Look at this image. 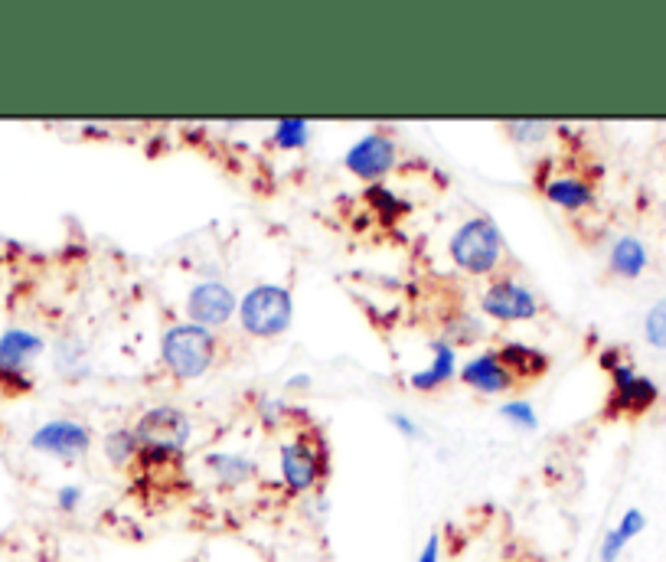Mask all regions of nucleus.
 I'll use <instances>...</instances> for the list:
<instances>
[{
  "mask_svg": "<svg viewBox=\"0 0 666 562\" xmlns=\"http://www.w3.org/2000/svg\"><path fill=\"white\" fill-rule=\"evenodd\" d=\"M447 255L460 272L484 278L500 268V262L507 255V242H503L500 225L490 217H474L464 225H457V232L447 242Z\"/></svg>",
  "mask_w": 666,
  "mask_h": 562,
  "instance_id": "nucleus-1",
  "label": "nucleus"
},
{
  "mask_svg": "<svg viewBox=\"0 0 666 562\" xmlns=\"http://www.w3.org/2000/svg\"><path fill=\"white\" fill-rule=\"evenodd\" d=\"M220 353V340L210 328L200 324H174L160 338V360L177 379H200L213 370Z\"/></svg>",
  "mask_w": 666,
  "mask_h": 562,
  "instance_id": "nucleus-2",
  "label": "nucleus"
},
{
  "mask_svg": "<svg viewBox=\"0 0 666 562\" xmlns=\"http://www.w3.org/2000/svg\"><path fill=\"white\" fill-rule=\"evenodd\" d=\"M295 321V298L285 285H255L238 301V324L248 338H281Z\"/></svg>",
  "mask_w": 666,
  "mask_h": 562,
  "instance_id": "nucleus-3",
  "label": "nucleus"
},
{
  "mask_svg": "<svg viewBox=\"0 0 666 562\" xmlns=\"http://www.w3.org/2000/svg\"><path fill=\"white\" fill-rule=\"evenodd\" d=\"M331 458L321 432H301L295 442L281 445V481L288 494H311L328 481Z\"/></svg>",
  "mask_w": 666,
  "mask_h": 562,
  "instance_id": "nucleus-4",
  "label": "nucleus"
},
{
  "mask_svg": "<svg viewBox=\"0 0 666 562\" xmlns=\"http://www.w3.org/2000/svg\"><path fill=\"white\" fill-rule=\"evenodd\" d=\"M134 436H137V445L144 454L180 458L193 439V422L177 406H154L137 419Z\"/></svg>",
  "mask_w": 666,
  "mask_h": 562,
  "instance_id": "nucleus-5",
  "label": "nucleus"
},
{
  "mask_svg": "<svg viewBox=\"0 0 666 562\" xmlns=\"http://www.w3.org/2000/svg\"><path fill=\"white\" fill-rule=\"evenodd\" d=\"M657 399H661L657 383L641 376L634 363L621 360L611 370V396L604 406V419H641L657 406Z\"/></svg>",
  "mask_w": 666,
  "mask_h": 562,
  "instance_id": "nucleus-6",
  "label": "nucleus"
},
{
  "mask_svg": "<svg viewBox=\"0 0 666 562\" xmlns=\"http://www.w3.org/2000/svg\"><path fill=\"white\" fill-rule=\"evenodd\" d=\"M43 338L23 328H10L0 334V386L10 393H26L30 383V363L43 353Z\"/></svg>",
  "mask_w": 666,
  "mask_h": 562,
  "instance_id": "nucleus-7",
  "label": "nucleus"
},
{
  "mask_svg": "<svg viewBox=\"0 0 666 562\" xmlns=\"http://www.w3.org/2000/svg\"><path fill=\"white\" fill-rule=\"evenodd\" d=\"M480 308L487 318L517 324V321H533L540 315V301L530 288L517 285L513 278H493L487 291L480 295Z\"/></svg>",
  "mask_w": 666,
  "mask_h": 562,
  "instance_id": "nucleus-8",
  "label": "nucleus"
},
{
  "mask_svg": "<svg viewBox=\"0 0 666 562\" xmlns=\"http://www.w3.org/2000/svg\"><path fill=\"white\" fill-rule=\"evenodd\" d=\"M343 164L353 177L366 184H379L396 167V141L386 131H373L346 151Z\"/></svg>",
  "mask_w": 666,
  "mask_h": 562,
  "instance_id": "nucleus-9",
  "label": "nucleus"
},
{
  "mask_svg": "<svg viewBox=\"0 0 666 562\" xmlns=\"http://www.w3.org/2000/svg\"><path fill=\"white\" fill-rule=\"evenodd\" d=\"M30 449L63 461H76L92 449V429L76 419H53L30 436Z\"/></svg>",
  "mask_w": 666,
  "mask_h": 562,
  "instance_id": "nucleus-10",
  "label": "nucleus"
},
{
  "mask_svg": "<svg viewBox=\"0 0 666 562\" xmlns=\"http://www.w3.org/2000/svg\"><path fill=\"white\" fill-rule=\"evenodd\" d=\"M235 311H238L235 291L222 282H200L187 298V315L193 318V324L210 331L225 324Z\"/></svg>",
  "mask_w": 666,
  "mask_h": 562,
  "instance_id": "nucleus-11",
  "label": "nucleus"
},
{
  "mask_svg": "<svg viewBox=\"0 0 666 562\" xmlns=\"http://www.w3.org/2000/svg\"><path fill=\"white\" fill-rule=\"evenodd\" d=\"M460 383L480 396H500V393H510L517 389V379L507 373V366L500 363L497 350H487V353H477L474 360L464 363V370H457Z\"/></svg>",
  "mask_w": 666,
  "mask_h": 562,
  "instance_id": "nucleus-12",
  "label": "nucleus"
},
{
  "mask_svg": "<svg viewBox=\"0 0 666 562\" xmlns=\"http://www.w3.org/2000/svg\"><path fill=\"white\" fill-rule=\"evenodd\" d=\"M500 363L507 366V373L520 383H536L550 373V353H543L540 346L533 343H523V340H507L500 350H497Z\"/></svg>",
  "mask_w": 666,
  "mask_h": 562,
  "instance_id": "nucleus-13",
  "label": "nucleus"
},
{
  "mask_svg": "<svg viewBox=\"0 0 666 562\" xmlns=\"http://www.w3.org/2000/svg\"><path fill=\"white\" fill-rule=\"evenodd\" d=\"M454 376H457V353H454V343H451V340H435V343H432V363H429L425 370L412 373L409 383H412V389H419V393H435V389L447 386Z\"/></svg>",
  "mask_w": 666,
  "mask_h": 562,
  "instance_id": "nucleus-14",
  "label": "nucleus"
},
{
  "mask_svg": "<svg viewBox=\"0 0 666 562\" xmlns=\"http://www.w3.org/2000/svg\"><path fill=\"white\" fill-rule=\"evenodd\" d=\"M546 194V200L558 207V210H568V213H578V210H588L595 203V190L588 180L581 177H553L540 187Z\"/></svg>",
  "mask_w": 666,
  "mask_h": 562,
  "instance_id": "nucleus-15",
  "label": "nucleus"
},
{
  "mask_svg": "<svg viewBox=\"0 0 666 562\" xmlns=\"http://www.w3.org/2000/svg\"><path fill=\"white\" fill-rule=\"evenodd\" d=\"M207 467H210V474L220 481L222 487H242V484H248L258 474L255 461L245 458V454H238V451H217V454H210Z\"/></svg>",
  "mask_w": 666,
  "mask_h": 562,
  "instance_id": "nucleus-16",
  "label": "nucleus"
},
{
  "mask_svg": "<svg viewBox=\"0 0 666 562\" xmlns=\"http://www.w3.org/2000/svg\"><path fill=\"white\" fill-rule=\"evenodd\" d=\"M608 265L614 275L621 278H641L647 272V249L641 239L634 235H621L614 245H611V255H608Z\"/></svg>",
  "mask_w": 666,
  "mask_h": 562,
  "instance_id": "nucleus-17",
  "label": "nucleus"
},
{
  "mask_svg": "<svg viewBox=\"0 0 666 562\" xmlns=\"http://www.w3.org/2000/svg\"><path fill=\"white\" fill-rule=\"evenodd\" d=\"M363 200H366V207H369L373 213H379L382 220H399L402 213H409V203L399 200L386 184H373V187L363 194Z\"/></svg>",
  "mask_w": 666,
  "mask_h": 562,
  "instance_id": "nucleus-18",
  "label": "nucleus"
},
{
  "mask_svg": "<svg viewBox=\"0 0 666 562\" xmlns=\"http://www.w3.org/2000/svg\"><path fill=\"white\" fill-rule=\"evenodd\" d=\"M137 454H141V445H137L134 429H114L109 439H106V458H109L114 467L134 464Z\"/></svg>",
  "mask_w": 666,
  "mask_h": 562,
  "instance_id": "nucleus-19",
  "label": "nucleus"
},
{
  "mask_svg": "<svg viewBox=\"0 0 666 562\" xmlns=\"http://www.w3.org/2000/svg\"><path fill=\"white\" fill-rule=\"evenodd\" d=\"M311 141V124L304 118H281L275 124V144L281 151H301Z\"/></svg>",
  "mask_w": 666,
  "mask_h": 562,
  "instance_id": "nucleus-20",
  "label": "nucleus"
},
{
  "mask_svg": "<svg viewBox=\"0 0 666 562\" xmlns=\"http://www.w3.org/2000/svg\"><path fill=\"white\" fill-rule=\"evenodd\" d=\"M500 416H503L510 426L526 429V432H533V429L540 426V416H536V409H533L530 399H510V403H503V406H500Z\"/></svg>",
  "mask_w": 666,
  "mask_h": 562,
  "instance_id": "nucleus-21",
  "label": "nucleus"
},
{
  "mask_svg": "<svg viewBox=\"0 0 666 562\" xmlns=\"http://www.w3.org/2000/svg\"><path fill=\"white\" fill-rule=\"evenodd\" d=\"M644 338L654 350H666V298H661L644 318Z\"/></svg>",
  "mask_w": 666,
  "mask_h": 562,
  "instance_id": "nucleus-22",
  "label": "nucleus"
},
{
  "mask_svg": "<svg viewBox=\"0 0 666 562\" xmlns=\"http://www.w3.org/2000/svg\"><path fill=\"white\" fill-rule=\"evenodd\" d=\"M507 131H510L513 141H520V144H536V141L546 137L550 124H543V121H513V124H507Z\"/></svg>",
  "mask_w": 666,
  "mask_h": 562,
  "instance_id": "nucleus-23",
  "label": "nucleus"
},
{
  "mask_svg": "<svg viewBox=\"0 0 666 562\" xmlns=\"http://www.w3.org/2000/svg\"><path fill=\"white\" fill-rule=\"evenodd\" d=\"M644 527H647V517H644V510L631 507V510H628V514L621 517V524H618L614 530H618V533H621V537H624V540L631 543L634 537H641V533H644Z\"/></svg>",
  "mask_w": 666,
  "mask_h": 562,
  "instance_id": "nucleus-24",
  "label": "nucleus"
},
{
  "mask_svg": "<svg viewBox=\"0 0 666 562\" xmlns=\"http://www.w3.org/2000/svg\"><path fill=\"white\" fill-rule=\"evenodd\" d=\"M624 550H628V540L611 527V530L604 533V540H601V562H618Z\"/></svg>",
  "mask_w": 666,
  "mask_h": 562,
  "instance_id": "nucleus-25",
  "label": "nucleus"
},
{
  "mask_svg": "<svg viewBox=\"0 0 666 562\" xmlns=\"http://www.w3.org/2000/svg\"><path fill=\"white\" fill-rule=\"evenodd\" d=\"M82 497H86V494H82L79 484H66V487L56 491V507H59L63 514H73V510H79Z\"/></svg>",
  "mask_w": 666,
  "mask_h": 562,
  "instance_id": "nucleus-26",
  "label": "nucleus"
},
{
  "mask_svg": "<svg viewBox=\"0 0 666 562\" xmlns=\"http://www.w3.org/2000/svg\"><path fill=\"white\" fill-rule=\"evenodd\" d=\"M285 412H288V409H285L281 399H265V403H262V419H265L268 429H275V426L285 419Z\"/></svg>",
  "mask_w": 666,
  "mask_h": 562,
  "instance_id": "nucleus-27",
  "label": "nucleus"
},
{
  "mask_svg": "<svg viewBox=\"0 0 666 562\" xmlns=\"http://www.w3.org/2000/svg\"><path fill=\"white\" fill-rule=\"evenodd\" d=\"M415 562H442V537H439V533H432V537L425 540V547H422V553H419V560Z\"/></svg>",
  "mask_w": 666,
  "mask_h": 562,
  "instance_id": "nucleus-28",
  "label": "nucleus"
},
{
  "mask_svg": "<svg viewBox=\"0 0 666 562\" xmlns=\"http://www.w3.org/2000/svg\"><path fill=\"white\" fill-rule=\"evenodd\" d=\"M392 426H396L406 439H422V429H419L409 416H402V412H392Z\"/></svg>",
  "mask_w": 666,
  "mask_h": 562,
  "instance_id": "nucleus-29",
  "label": "nucleus"
},
{
  "mask_svg": "<svg viewBox=\"0 0 666 562\" xmlns=\"http://www.w3.org/2000/svg\"><path fill=\"white\" fill-rule=\"evenodd\" d=\"M304 386H311V376H308V373H301V376H291V379H288V389H304Z\"/></svg>",
  "mask_w": 666,
  "mask_h": 562,
  "instance_id": "nucleus-30",
  "label": "nucleus"
}]
</instances>
